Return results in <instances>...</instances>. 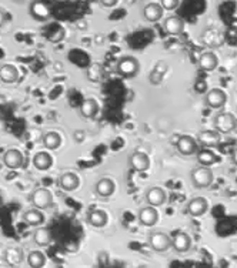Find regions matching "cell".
I'll return each mask as SVG.
<instances>
[{"label":"cell","mask_w":237,"mask_h":268,"mask_svg":"<svg viewBox=\"0 0 237 268\" xmlns=\"http://www.w3.org/2000/svg\"><path fill=\"white\" fill-rule=\"evenodd\" d=\"M237 119L231 113L221 112L213 117V129L217 130L220 134H230L236 130Z\"/></svg>","instance_id":"cell-1"},{"label":"cell","mask_w":237,"mask_h":268,"mask_svg":"<svg viewBox=\"0 0 237 268\" xmlns=\"http://www.w3.org/2000/svg\"><path fill=\"white\" fill-rule=\"evenodd\" d=\"M190 180L195 187L207 188L213 184L214 176H213V171L209 166H200V167H196L192 170Z\"/></svg>","instance_id":"cell-2"},{"label":"cell","mask_w":237,"mask_h":268,"mask_svg":"<svg viewBox=\"0 0 237 268\" xmlns=\"http://www.w3.org/2000/svg\"><path fill=\"white\" fill-rule=\"evenodd\" d=\"M149 245L156 252H164L172 248V237L162 231H153L149 234Z\"/></svg>","instance_id":"cell-3"},{"label":"cell","mask_w":237,"mask_h":268,"mask_svg":"<svg viewBox=\"0 0 237 268\" xmlns=\"http://www.w3.org/2000/svg\"><path fill=\"white\" fill-rule=\"evenodd\" d=\"M140 63L136 57L124 56L117 62V72L122 74L123 77H134L139 73Z\"/></svg>","instance_id":"cell-4"},{"label":"cell","mask_w":237,"mask_h":268,"mask_svg":"<svg viewBox=\"0 0 237 268\" xmlns=\"http://www.w3.org/2000/svg\"><path fill=\"white\" fill-rule=\"evenodd\" d=\"M30 201H32V204L36 208H39V210H46V208H50L52 204H53V195L50 193V190L40 187L33 191L32 197H30Z\"/></svg>","instance_id":"cell-5"},{"label":"cell","mask_w":237,"mask_h":268,"mask_svg":"<svg viewBox=\"0 0 237 268\" xmlns=\"http://www.w3.org/2000/svg\"><path fill=\"white\" fill-rule=\"evenodd\" d=\"M197 140L188 134H180L179 140L176 143V148L179 150L180 154L183 155H192L197 151Z\"/></svg>","instance_id":"cell-6"},{"label":"cell","mask_w":237,"mask_h":268,"mask_svg":"<svg viewBox=\"0 0 237 268\" xmlns=\"http://www.w3.org/2000/svg\"><path fill=\"white\" fill-rule=\"evenodd\" d=\"M25 157L22 154V151H19L17 148H10L3 155V163L5 166L10 170H17L23 166Z\"/></svg>","instance_id":"cell-7"},{"label":"cell","mask_w":237,"mask_h":268,"mask_svg":"<svg viewBox=\"0 0 237 268\" xmlns=\"http://www.w3.org/2000/svg\"><path fill=\"white\" fill-rule=\"evenodd\" d=\"M227 101L226 93L220 89H212L206 94V104L212 109H221Z\"/></svg>","instance_id":"cell-8"},{"label":"cell","mask_w":237,"mask_h":268,"mask_svg":"<svg viewBox=\"0 0 237 268\" xmlns=\"http://www.w3.org/2000/svg\"><path fill=\"white\" fill-rule=\"evenodd\" d=\"M221 134L217 130H202L197 136V143L205 147H216L220 144Z\"/></svg>","instance_id":"cell-9"},{"label":"cell","mask_w":237,"mask_h":268,"mask_svg":"<svg viewBox=\"0 0 237 268\" xmlns=\"http://www.w3.org/2000/svg\"><path fill=\"white\" fill-rule=\"evenodd\" d=\"M172 247L176 252L184 254V252H187L188 250H190V247H192V238H190L187 233L179 231V233H176L174 237L172 238Z\"/></svg>","instance_id":"cell-10"},{"label":"cell","mask_w":237,"mask_h":268,"mask_svg":"<svg viewBox=\"0 0 237 268\" xmlns=\"http://www.w3.org/2000/svg\"><path fill=\"white\" fill-rule=\"evenodd\" d=\"M167 200V195H166V191L164 188L162 187H150L148 188L146 191V201H148L149 205H153V207H160L163 205Z\"/></svg>","instance_id":"cell-11"},{"label":"cell","mask_w":237,"mask_h":268,"mask_svg":"<svg viewBox=\"0 0 237 268\" xmlns=\"http://www.w3.org/2000/svg\"><path fill=\"white\" fill-rule=\"evenodd\" d=\"M209 208V203L205 197H193L187 204V212L192 217H202Z\"/></svg>","instance_id":"cell-12"},{"label":"cell","mask_w":237,"mask_h":268,"mask_svg":"<svg viewBox=\"0 0 237 268\" xmlns=\"http://www.w3.org/2000/svg\"><path fill=\"white\" fill-rule=\"evenodd\" d=\"M159 220V212L156 210V207L153 205H148V207H143L139 211V221L146 226V227H152L155 226Z\"/></svg>","instance_id":"cell-13"},{"label":"cell","mask_w":237,"mask_h":268,"mask_svg":"<svg viewBox=\"0 0 237 268\" xmlns=\"http://www.w3.org/2000/svg\"><path fill=\"white\" fill-rule=\"evenodd\" d=\"M163 12L164 9L162 8V5L160 3H149L145 6V10H143V16L145 19L148 20V22H152V23H155V22H159L162 17H163Z\"/></svg>","instance_id":"cell-14"},{"label":"cell","mask_w":237,"mask_h":268,"mask_svg":"<svg viewBox=\"0 0 237 268\" xmlns=\"http://www.w3.org/2000/svg\"><path fill=\"white\" fill-rule=\"evenodd\" d=\"M219 65V59L213 51H203L199 57V67L205 72H213Z\"/></svg>","instance_id":"cell-15"},{"label":"cell","mask_w":237,"mask_h":268,"mask_svg":"<svg viewBox=\"0 0 237 268\" xmlns=\"http://www.w3.org/2000/svg\"><path fill=\"white\" fill-rule=\"evenodd\" d=\"M109 217H107V212L105 210H100V208H94L89 212L87 216V223H89L91 227L102 228L106 227Z\"/></svg>","instance_id":"cell-16"},{"label":"cell","mask_w":237,"mask_h":268,"mask_svg":"<svg viewBox=\"0 0 237 268\" xmlns=\"http://www.w3.org/2000/svg\"><path fill=\"white\" fill-rule=\"evenodd\" d=\"M59 184H60V187L63 188L65 191H74L76 188L80 186V179H79V176L76 173L69 171V173H65L60 177Z\"/></svg>","instance_id":"cell-17"},{"label":"cell","mask_w":237,"mask_h":268,"mask_svg":"<svg viewBox=\"0 0 237 268\" xmlns=\"http://www.w3.org/2000/svg\"><path fill=\"white\" fill-rule=\"evenodd\" d=\"M184 29V22L180 16H169L164 20V30L169 34L177 36L183 32Z\"/></svg>","instance_id":"cell-18"},{"label":"cell","mask_w":237,"mask_h":268,"mask_svg":"<svg viewBox=\"0 0 237 268\" xmlns=\"http://www.w3.org/2000/svg\"><path fill=\"white\" fill-rule=\"evenodd\" d=\"M131 167L136 171H148L150 167V158L143 151H136L130 157Z\"/></svg>","instance_id":"cell-19"},{"label":"cell","mask_w":237,"mask_h":268,"mask_svg":"<svg viewBox=\"0 0 237 268\" xmlns=\"http://www.w3.org/2000/svg\"><path fill=\"white\" fill-rule=\"evenodd\" d=\"M52 164H53V158L46 151H39V153L33 155V166L39 171L49 170Z\"/></svg>","instance_id":"cell-20"},{"label":"cell","mask_w":237,"mask_h":268,"mask_svg":"<svg viewBox=\"0 0 237 268\" xmlns=\"http://www.w3.org/2000/svg\"><path fill=\"white\" fill-rule=\"evenodd\" d=\"M41 144L48 150H58L62 146V136L56 131H48L41 137Z\"/></svg>","instance_id":"cell-21"},{"label":"cell","mask_w":237,"mask_h":268,"mask_svg":"<svg viewBox=\"0 0 237 268\" xmlns=\"http://www.w3.org/2000/svg\"><path fill=\"white\" fill-rule=\"evenodd\" d=\"M166 73H167V63L166 62H159L153 67V70L150 72V74H149V81L152 84L157 86V84H160L163 81Z\"/></svg>","instance_id":"cell-22"},{"label":"cell","mask_w":237,"mask_h":268,"mask_svg":"<svg viewBox=\"0 0 237 268\" xmlns=\"http://www.w3.org/2000/svg\"><path fill=\"white\" fill-rule=\"evenodd\" d=\"M25 258L20 247H8L5 251V260L9 265H19Z\"/></svg>","instance_id":"cell-23"},{"label":"cell","mask_w":237,"mask_h":268,"mask_svg":"<svg viewBox=\"0 0 237 268\" xmlns=\"http://www.w3.org/2000/svg\"><path fill=\"white\" fill-rule=\"evenodd\" d=\"M30 13L34 19L37 20H44L50 16V9L48 8V5L41 0H37V2H33L30 5Z\"/></svg>","instance_id":"cell-24"},{"label":"cell","mask_w":237,"mask_h":268,"mask_svg":"<svg viewBox=\"0 0 237 268\" xmlns=\"http://www.w3.org/2000/svg\"><path fill=\"white\" fill-rule=\"evenodd\" d=\"M116 190V184L115 181L112 179H102L99 180L98 184H96V193H98L100 197H110L113 195Z\"/></svg>","instance_id":"cell-25"},{"label":"cell","mask_w":237,"mask_h":268,"mask_svg":"<svg viewBox=\"0 0 237 268\" xmlns=\"http://www.w3.org/2000/svg\"><path fill=\"white\" fill-rule=\"evenodd\" d=\"M0 80L3 83H16L19 80V70L13 65H3L0 67Z\"/></svg>","instance_id":"cell-26"},{"label":"cell","mask_w":237,"mask_h":268,"mask_svg":"<svg viewBox=\"0 0 237 268\" xmlns=\"http://www.w3.org/2000/svg\"><path fill=\"white\" fill-rule=\"evenodd\" d=\"M99 112V104L94 98H84L80 106V113L84 119H93L96 117Z\"/></svg>","instance_id":"cell-27"},{"label":"cell","mask_w":237,"mask_h":268,"mask_svg":"<svg viewBox=\"0 0 237 268\" xmlns=\"http://www.w3.org/2000/svg\"><path fill=\"white\" fill-rule=\"evenodd\" d=\"M23 221L27 223L29 226H33V227H37V226H40L43 224V221H44V216H43V212L39 210V208H30V210H27V211L23 214Z\"/></svg>","instance_id":"cell-28"},{"label":"cell","mask_w":237,"mask_h":268,"mask_svg":"<svg viewBox=\"0 0 237 268\" xmlns=\"http://www.w3.org/2000/svg\"><path fill=\"white\" fill-rule=\"evenodd\" d=\"M33 240H34V243L37 244V245H40V247L49 245L52 243V231H50L49 228L44 227L37 228L33 233Z\"/></svg>","instance_id":"cell-29"},{"label":"cell","mask_w":237,"mask_h":268,"mask_svg":"<svg viewBox=\"0 0 237 268\" xmlns=\"http://www.w3.org/2000/svg\"><path fill=\"white\" fill-rule=\"evenodd\" d=\"M202 40H203L205 44H209V46H212V47H217V46H220L221 43H223V37H221V34L217 32V30L209 29V30H206V32L203 33Z\"/></svg>","instance_id":"cell-30"},{"label":"cell","mask_w":237,"mask_h":268,"mask_svg":"<svg viewBox=\"0 0 237 268\" xmlns=\"http://www.w3.org/2000/svg\"><path fill=\"white\" fill-rule=\"evenodd\" d=\"M197 162L200 166H212L214 163L219 162V157L216 155V153H213L212 150L209 148H205V150H200L197 153Z\"/></svg>","instance_id":"cell-31"},{"label":"cell","mask_w":237,"mask_h":268,"mask_svg":"<svg viewBox=\"0 0 237 268\" xmlns=\"http://www.w3.org/2000/svg\"><path fill=\"white\" fill-rule=\"evenodd\" d=\"M27 264L32 268H40L46 264V255L41 251L34 250L27 255Z\"/></svg>","instance_id":"cell-32"},{"label":"cell","mask_w":237,"mask_h":268,"mask_svg":"<svg viewBox=\"0 0 237 268\" xmlns=\"http://www.w3.org/2000/svg\"><path fill=\"white\" fill-rule=\"evenodd\" d=\"M102 76H103L102 66L98 65V63H94V65L90 66L89 70H87V77H89V80L99 81L100 79H102Z\"/></svg>","instance_id":"cell-33"},{"label":"cell","mask_w":237,"mask_h":268,"mask_svg":"<svg viewBox=\"0 0 237 268\" xmlns=\"http://www.w3.org/2000/svg\"><path fill=\"white\" fill-rule=\"evenodd\" d=\"M179 3L180 0H162V8L164 10H169V12H172V10H176V9L179 8Z\"/></svg>","instance_id":"cell-34"},{"label":"cell","mask_w":237,"mask_h":268,"mask_svg":"<svg viewBox=\"0 0 237 268\" xmlns=\"http://www.w3.org/2000/svg\"><path fill=\"white\" fill-rule=\"evenodd\" d=\"M73 137H74V140H76V143H82L83 140H84V131L83 130L74 131Z\"/></svg>","instance_id":"cell-35"},{"label":"cell","mask_w":237,"mask_h":268,"mask_svg":"<svg viewBox=\"0 0 237 268\" xmlns=\"http://www.w3.org/2000/svg\"><path fill=\"white\" fill-rule=\"evenodd\" d=\"M100 3L105 8H113V6H116L119 3V0H100Z\"/></svg>","instance_id":"cell-36"},{"label":"cell","mask_w":237,"mask_h":268,"mask_svg":"<svg viewBox=\"0 0 237 268\" xmlns=\"http://www.w3.org/2000/svg\"><path fill=\"white\" fill-rule=\"evenodd\" d=\"M6 19H8V13H6V12H5L3 9H0V26L5 25Z\"/></svg>","instance_id":"cell-37"},{"label":"cell","mask_w":237,"mask_h":268,"mask_svg":"<svg viewBox=\"0 0 237 268\" xmlns=\"http://www.w3.org/2000/svg\"><path fill=\"white\" fill-rule=\"evenodd\" d=\"M231 162H233L234 166H237V148H234L233 153H231Z\"/></svg>","instance_id":"cell-38"},{"label":"cell","mask_w":237,"mask_h":268,"mask_svg":"<svg viewBox=\"0 0 237 268\" xmlns=\"http://www.w3.org/2000/svg\"><path fill=\"white\" fill-rule=\"evenodd\" d=\"M180 134H174L172 138H170V143H172V146H176V143H177V140H179Z\"/></svg>","instance_id":"cell-39"},{"label":"cell","mask_w":237,"mask_h":268,"mask_svg":"<svg viewBox=\"0 0 237 268\" xmlns=\"http://www.w3.org/2000/svg\"><path fill=\"white\" fill-rule=\"evenodd\" d=\"M77 27H82V29H86V22H79V23H77Z\"/></svg>","instance_id":"cell-40"},{"label":"cell","mask_w":237,"mask_h":268,"mask_svg":"<svg viewBox=\"0 0 237 268\" xmlns=\"http://www.w3.org/2000/svg\"><path fill=\"white\" fill-rule=\"evenodd\" d=\"M12 2H15V3H23L25 0H12Z\"/></svg>","instance_id":"cell-41"},{"label":"cell","mask_w":237,"mask_h":268,"mask_svg":"<svg viewBox=\"0 0 237 268\" xmlns=\"http://www.w3.org/2000/svg\"><path fill=\"white\" fill-rule=\"evenodd\" d=\"M2 204H3V195L0 194V207H2Z\"/></svg>","instance_id":"cell-42"},{"label":"cell","mask_w":237,"mask_h":268,"mask_svg":"<svg viewBox=\"0 0 237 268\" xmlns=\"http://www.w3.org/2000/svg\"><path fill=\"white\" fill-rule=\"evenodd\" d=\"M46 2H53V0H46Z\"/></svg>","instance_id":"cell-43"}]
</instances>
